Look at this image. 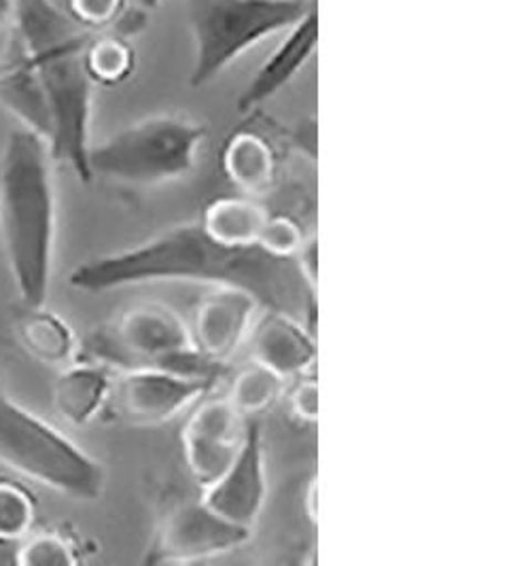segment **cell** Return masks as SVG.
Segmentation results:
<instances>
[{"mask_svg": "<svg viewBox=\"0 0 530 566\" xmlns=\"http://www.w3.org/2000/svg\"><path fill=\"white\" fill-rule=\"evenodd\" d=\"M291 408L305 422H314L319 416V387L314 380H303L291 395Z\"/></svg>", "mask_w": 530, "mask_h": 566, "instance_id": "cell-26", "label": "cell"}, {"mask_svg": "<svg viewBox=\"0 0 530 566\" xmlns=\"http://www.w3.org/2000/svg\"><path fill=\"white\" fill-rule=\"evenodd\" d=\"M0 106L9 111L20 126L41 134L45 140L50 138V111L43 87L15 36H11L0 55Z\"/></svg>", "mask_w": 530, "mask_h": 566, "instance_id": "cell-15", "label": "cell"}, {"mask_svg": "<svg viewBox=\"0 0 530 566\" xmlns=\"http://www.w3.org/2000/svg\"><path fill=\"white\" fill-rule=\"evenodd\" d=\"M212 387V380L185 378L159 367H132L113 380L108 401L129 424L153 427L198 403Z\"/></svg>", "mask_w": 530, "mask_h": 566, "instance_id": "cell-9", "label": "cell"}, {"mask_svg": "<svg viewBox=\"0 0 530 566\" xmlns=\"http://www.w3.org/2000/svg\"><path fill=\"white\" fill-rule=\"evenodd\" d=\"M310 0H189L194 32L191 85L202 87L231 62L277 32H287L308 9Z\"/></svg>", "mask_w": 530, "mask_h": 566, "instance_id": "cell-6", "label": "cell"}, {"mask_svg": "<svg viewBox=\"0 0 530 566\" xmlns=\"http://www.w3.org/2000/svg\"><path fill=\"white\" fill-rule=\"evenodd\" d=\"M196 348L191 332L175 310L145 304L124 312L108 329L94 335L90 350L106 367L166 369L185 350Z\"/></svg>", "mask_w": 530, "mask_h": 566, "instance_id": "cell-7", "label": "cell"}, {"mask_svg": "<svg viewBox=\"0 0 530 566\" xmlns=\"http://www.w3.org/2000/svg\"><path fill=\"white\" fill-rule=\"evenodd\" d=\"M48 140L18 126L0 154V242L28 308L45 306L55 251V185Z\"/></svg>", "mask_w": 530, "mask_h": 566, "instance_id": "cell-3", "label": "cell"}, {"mask_svg": "<svg viewBox=\"0 0 530 566\" xmlns=\"http://www.w3.org/2000/svg\"><path fill=\"white\" fill-rule=\"evenodd\" d=\"M282 385L284 378H280L272 369L253 363L233 378L228 399L240 416H251L268 410L280 397Z\"/></svg>", "mask_w": 530, "mask_h": 566, "instance_id": "cell-20", "label": "cell"}, {"mask_svg": "<svg viewBox=\"0 0 530 566\" xmlns=\"http://www.w3.org/2000/svg\"><path fill=\"white\" fill-rule=\"evenodd\" d=\"M268 499V467L259 422L242 431L240 448L228 469L204 489L202 501L217 514L245 528H254Z\"/></svg>", "mask_w": 530, "mask_h": 566, "instance_id": "cell-10", "label": "cell"}, {"mask_svg": "<svg viewBox=\"0 0 530 566\" xmlns=\"http://www.w3.org/2000/svg\"><path fill=\"white\" fill-rule=\"evenodd\" d=\"M251 355L254 363L272 369L280 378L305 374L316 360V339L302 321L268 310L253 327Z\"/></svg>", "mask_w": 530, "mask_h": 566, "instance_id": "cell-14", "label": "cell"}, {"mask_svg": "<svg viewBox=\"0 0 530 566\" xmlns=\"http://www.w3.org/2000/svg\"><path fill=\"white\" fill-rule=\"evenodd\" d=\"M85 64L96 85H117L132 75L134 52L119 36L92 39L85 52Z\"/></svg>", "mask_w": 530, "mask_h": 566, "instance_id": "cell-21", "label": "cell"}, {"mask_svg": "<svg viewBox=\"0 0 530 566\" xmlns=\"http://www.w3.org/2000/svg\"><path fill=\"white\" fill-rule=\"evenodd\" d=\"M159 281L247 291L259 306L289 314L314 334L316 284L305 279L298 258H277L261 247L221 244L200 221L180 223L136 247L87 259L71 272V284L85 293Z\"/></svg>", "mask_w": 530, "mask_h": 566, "instance_id": "cell-1", "label": "cell"}, {"mask_svg": "<svg viewBox=\"0 0 530 566\" xmlns=\"http://www.w3.org/2000/svg\"><path fill=\"white\" fill-rule=\"evenodd\" d=\"M259 302L240 289L217 286L196 308L191 339L204 357L217 365H226L242 346L251 332L254 310Z\"/></svg>", "mask_w": 530, "mask_h": 566, "instance_id": "cell-12", "label": "cell"}, {"mask_svg": "<svg viewBox=\"0 0 530 566\" xmlns=\"http://www.w3.org/2000/svg\"><path fill=\"white\" fill-rule=\"evenodd\" d=\"M303 242L305 238H303L302 228L293 219L282 214L278 217L268 214L257 247H261L263 251L277 258H298Z\"/></svg>", "mask_w": 530, "mask_h": 566, "instance_id": "cell-24", "label": "cell"}, {"mask_svg": "<svg viewBox=\"0 0 530 566\" xmlns=\"http://www.w3.org/2000/svg\"><path fill=\"white\" fill-rule=\"evenodd\" d=\"M136 2H138L141 9H155V7H159L164 0H136Z\"/></svg>", "mask_w": 530, "mask_h": 566, "instance_id": "cell-28", "label": "cell"}, {"mask_svg": "<svg viewBox=\"0 0 530 566\" xmlns=\"http://www.w3.org/2000/svg\"><path fill=\"white\" fill-rule=\"evenodd\" d=\"M11 32L43 87L50 111V151L83 182L92 180V115L96 81L85 64L94 30L81 27L55 0H15Z\"/></svg>", "mask_w": 530, "mask_h": 566, "instance_id": "cell-2", "label": "cell"}, {"mask_svg": "<svg viewBox=\"0 0 530 566\" xmlns=\"http://www.w3.org/2000/svg\"><path fill=\"white\" fill-rule=\"evenodd\" d=\"M0 464L79 501H96L106 482L101 461L4 395H0Z\"/></svg>", "mask_w": 530, "mask_h": 566, "instance_id": "cell-4", "label": "cell"}, {"mask_svg": "<svg viewBox=\"0 0 530 566\" xmlns=\"http://www.w3.org/2000/svg\"><path fill=\"white\" fill-rule=\"evenodd\" d=\"M15 18V0H0V30H11Z\"/></svg>", "mask_w": 530, "mask_h": 566, "instance_id": "cell-27", "label": "cell"}, {"mask_svg": "<svg viewBox=\"0 0 530 566\" xmlns=\"http://www.w3.org/2000/svg\"><path fill=\"white\" fill-rule=\"evenodd\" d=\"M253 539V528L229 522L202 499L180 503L159 524L147 552L149 565H187L228 554Z\"/></svg>", "mask_w": 530, "mask_h": 566, "instance_id": "cell-8", "label": "cell"}, {"mask_svg": "<svg viewBox=\"0 0 530 566\" xmlns=\"http://www.w3.org/2000/svg\"><path fill=\"white\" fill-rule=\"evenodd\" d=\"M206 138L198 122L155 115L92 145L90 172L127 187H155L187 177Z\"/></svg>", "mask_w": 530, "mask_h": 566, "instance_id": "cell-5", "label": "cell"}, {"mask_svg": "<svg viewBox=\"0 0 530 566\" xmlns=\"http://www.w3.org/2000/svg\"><path fill=\"white\" fill-rule=\"evenodd\" d=\"M319 43V11L316 7L308 9L302 20L287 30L284 41L274 53L261 64V69L249 81L245 92L238 98V111L251 113L257 106L274 98L295 75L308 64Z\"/></svg>", "mask_w": 530, "mask_h": 566, "instance_id": "cell-13", "label": "cell"}, {"mask_svg": "<svg viewBox=\"0 0 530 566\" xmlns=\"http://www.w3.org/2000/svg\"><path fill=\"white\" fill-rule=\"evenodd\" d=\"M113 376L102 363H71L62 367L53 385V410L66 422H92L108 401Z\"/></svg>", "mask_w": 530, "mask_h": 566, "instance_id": "cell-16", "label": "cell"}, {"mask_svg": "<svg viewBox=\"0 0 530 566\" xmlns=\"http://www.w3.org/2000/svg\"><path fill=\"white\" fill-rule=\"evenodd\" d=\"M268 212L247 198H221L204 210V230L217 242L249 249L257 247Z\"/></svg>", "mask_w": 530, "mask_h": 566, "instance_id": "cell-19", "label": "cell"}, {"mask_svg": "<svg viewBox=\"0 0 530 566\" xmlns=\"http://www.w3.org/2000/svg\"><path fill=\"white\" fill-rule=\"evenodd\" d=\"M69 13L81 27L96 30L119 20L124 13V0H69Z\"/></svg>", "mask_w": 530, "mask_h": 566, "instance_id": "cell-25", "label": "cell"}, {"mask_svg": "<svg viewBox=\"0 0 530 566\" xmlns=\"http://www.w3.org/2000/svg\"><path fill=\"white\" fill-rule=\"evenodd\" d=\"M15 335L25 355L50 367H66L76 360V335L71 325L45 306L28 308L15 321Z\"/></svg>", "mask_w": 530, "mask_h": 566, "instance_id": "cell-17", "label": "cell"}, {"mask_svg": "<svg viewBox=\"0 0 530 566\" xmlns=\"http://www.w3.org/2000/svg\"><path fill=\"white\" fill-rule=\"evenodd\" d=\"M224 172L233 187L249 196L266 193L277 172L274 151L266 138L253 132H240L229 138L224 151Z\"/></svg>", "mask_w": 530, "mask_h": 566, "instance_id": "cell-18", "label": "cell"}, {"mask_svg": "<svg viewBox=\"0 0 530 566\" xmlns=\"http://www.w3.org/2000/svg\"><path fill=\"white\" fill-rule=\"evenodd\" d=\"M15 563L22 566H73L79 563V552L75 543L62 533L32 531L20 541Z\"/></svg>", "mask_w": 530, "mask_h": 566, "instance_id": "cell-23", "label": "cell"}, {"mask_svg": "<svg viewBox=\"0 0 530 566\" xmlns=\"http://www.w3.org/2000/svg\"><path fill=\"white\" fill-rule=\"evenodd\" d=\"M240 412L228 397H202L183 431V450L191 478L208 489L233 461L242 441Z\"/></svg>", "mask_w": 530, "mask_h": 566, "instance_id": "cell-11", "label": "cell"}, {"mask_svg": "<svg viewBox=\"0 0 530 566\" xmlns=\"http://www.w3.org/2000/svg\"><path fill=\"white\" fill-rule=\"evenodd\" d=\"M37 503L32 492L0 478V543H20L34 531Z\"/></svg>", "mask_w": 530, "mask_h": 566, "instance_id": "cell-22", "label": "cell"}]
</instances>
